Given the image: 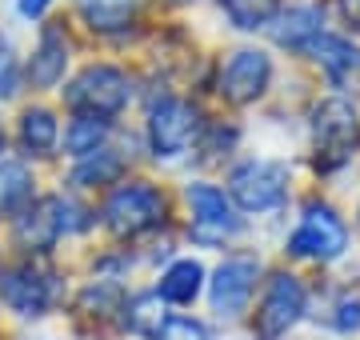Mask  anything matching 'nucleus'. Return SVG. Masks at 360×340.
I'll return each mask as SVG.
<instances>
[{"instance_id":"nucleus-15","label":"nucleus","mask_w":360,"mask_h":340,"mask_svg":"<svg viewBox=\"0 0 360 340\" xmlns=\"http://www.w3.org/2000/svg\"><path fill=\"white\" fill-rule=\"evenodd\" d=\"M144 13V0H77L80 25L104 40H120Z\"/></svg>"},{"instance_id":"nucleus-8","label":"nucleus","mask_w":360,"mask_h":340,"mask_svg":"<svg viewBox=\"0 0 360 340\" xmlns=\"http://www.w3.org/2000/svg\"><path fill=\"white\" fill-rule=\"evenodd\" d=\"M304 313H309V292H304V285H300V276L276 273L269 285H264L257 313H252V336L257 340L288 336V332L300 325Z\"/></svg>"},{"instance_id":"nucleus-21","label":"nucleus","mask_w":360,"mask_h":340,"mask_svg":"<svg viewBox=\"0 0 360 340\" xmlns=\"http://www.w3.org/2000/svg\"><path fill=\"white\" fill-rule=\"evenodd\" d=\"M37 200L32 188V172L20 160H0V216H16L20 209H28Z\"/></svg>"},{"instance_id":"nucleus-4","label":"nucleus","mask_w":360,"mask_h":340,"mask_svg":"<svg viewBox=\"0 0 360 340\" xmlns=\"http://www.w3.org/2000/svg\"><path fill=\"white\" fill-rule=\"evenodd\" d=\"M312 152H316V169L333 172L340 169L360 144V112L345 96H324L312 108Z\"/></svg>"},{"instance_id":"nucleus-13","label":"nucleus","mask_w":360,"mask_h":340,"mask_svg":"<svg viewBox=\"0 0 360 340\" xmlns=\"http://www.w3.org/2000/svg\"><path fill=\"white\" fill-rule=\"evenodd\" d=\"M321 32H324V4H288V8H276V16L269 20L272 44H281L288 53H304Z\"/></svg>"},{"instance_id":"nucleus-11","label":"nucleus","mask_w":360,"mask_h":340,"mask_svg":"<svg viewBox=\"0 0 360 340\" xmlns=\"http://www.w3.org/2000/svg\"><path fill=\"white\" fill-rule=\"evenodd\" d=\"M257 276H260V261L252 252H232L224 256L212 280H208V301H212V313L217 316H240L257 292Z\"/></svg>"},{"instance_id":"nucleus-10","label":"nucleus","mask_w":360,"mask_h":340,"mask_svg":"<svg viewBox=\"0 0 360 340\" xmlns=\"http://www.w3.org/2000/svg\"><path fill=\"white\" fill-rule=\"evenodd\" d=\"M0 301L8 304L16 316L37 320V316H44L56 304V276L44 273L32 261L8 264V268H0Z\"/></svg>"},{"instance_id":"nucleus-3","label":"nucleus","mask_w":360,"mask_h":340,"mask_svg":"<svg viewBox=\"0 0 360 340\" xmlns=\"http://www.w3.org/2000/svg\"><path fill=\"white\" fill-rule=\"evenodd\" d=\"M288 184H292V172L284 160L248 157L229 172V197L240 212L264 216V212H281L288 204Z\"/></svg>"},{"instance_id":"nucleus-30","label":"nucleus","mask_w":360,"mask_h":340,"mask_svg":"<svg viewBox=\"0 0 360 340\" xmlns=\"http://www.w3.org/2000/svg\"><path fill=\"white\" fill-rule=\"evenodd\" d=\"M180 4H184V0H180Z\"/></svg>"},{"instance_id":"nucleus-14","label":"nucleus","mask_w":360,"mask_h":340,"mask_svg":"<svg viewBox=\"0 0 360 340\" xmlns=\"http://www.w3.org/2000/svg\"><path fill=\"white\" fill-rule=\"evenodd\" d=\"M13 236L25 252H49L65 228H60V212H56V197L32 200L28 209H20L13 216Z\"/></svg>"},{"instance_id":"nucleus-27","label":"nucleus","mask_w":360,"mask_h":340,"mask_svg":"<svg viewBox=\"0 0 360 340\" xmlns=\"http://www.w3.org/2000/svg\"><path fill=\"white\" fill-rule=\"evenodd\" d=\"M52 4H56V0H13V13L20 16V20H28V25H40V20L49 16Z\"/></svg>"},{"instance_id":"nucleus-6","label":"nucleus","mask_w":360,"mask_h":340,"mask_svg":"<svg viewBox=\"0 0 360 340\" xmlns=\"http://www.w3.org/2000/svg\"><path fill=\"white\" fill-rule=\"evenodd\" d=\"M101 216H104V228L112 236L136 240V236L165 224V192L148 181H124L108 192Z\"/></svg>"},{"instance_id":"nucleus-5","label":"nucleus","mask_w":360,"mask_h":340,"mask_svg":"<svg viewBox=\"0 0 360 340\" xmlns=\"http://www.w3.org/2000/svg\"><path fill=\"white\" fill-rule=\"evenodd\" d=\"M184 200H188V240L200 244V249H224L232 236H240L245 221H240V209L232 204V197L212 181H188L184 188Z\"/></svg>"},{"instance_id":"nucleus-9","label":"nucleus","mask_w":360,"mask_h":340,"mask_svg":"<svg viewBox=\"0 0 360 340\" xmlns=\"http://www.w3.org/2000/svg\"><path fill=\"white\" fill-rule=\"evenodd\" d=\"M272 84V56L264 48H232L217 68V96L224 105L245 108L260 100Z\"/></svg>"},{"instance_id":"nucleus-7","label":"nucleus","mask_w":360,"mask_h":340,"mask_svg":"<svg viewBox=\"0 0 360 340\" xmlns=\"http://www.w3.org/2000/svg\"><path fill=\"white\" fill-rule=\"evenodd\" d=\"M345 249H348V224H345V216H340L333 204H324V200L304 204L296 228L288 233V240H284V252H288V256H296V261H316V264L340 261Z\"/></svg>"},{"instance_id":"nucleus-1","label":"nucleus","mask_w":360,"mask_h":340,"mask_svg":"<svg viewBox=\"0 0 360 340\" xmlns=\"http://www.w3.org/2000/svg\"><path fill=\"white\" fill-rule=\"evenodd\" d=\"M205 124H208L205 112L193 100H184V96H153L148 112H144V144H148L153 160L176 164L180 157H188L200 144Z\"/></svg>"},{"instance_id":"nucleus-28","label":"nucleus","mask_w":360,"mask_h":340,"mask_svg":"<svg viewBox=\"0 0 360 340\" xmlns=\"http://www.w3.org/2000/svg\"><path fill=\"white\" fill-rule=\"evenodd\" d=\"M340 4V16H345V25L352 32H360V0H336Z\"/></svg>"},{"instance_id":"nucleus-29","label":"nucleus","mask_w":360,"mask_h":340,"mask_svg":"<svg viewBox=\"0 0 360 340\" xmlns=\"http://www.w3.org/2000/svg\"><path fill=\"white\" fill-rule=\"evenodd\" d=\"M0 152H4V124H0Z\"/></svg>"},{"instance_id":"nucleus-22","label":"nucleus","mask_w":360,"mask_h":340,"mask_svg":"<svg viewBox=\"0 0 360 340\" xmlns=\"http://www.w3.org/2000/svg\"><path fill=\"white\" fill-rule=\"evenodd\" d=\"M217 4H220V13L229 16V25L240 28V32L269 28V20L281 8V0H217Z\"/></svg>"},{"instance_id":"nucleus-26","label":"nucleus","mask_w":360,"mask_h":340,"mask_svg":"<svg viewBox=\"0 0 360 340\" xmlns=\"http://www.w3.org/2000/svg\"><path fill=\"white\" fill-rule=\"evenodd\" d=\"M333 328H336V332H356V328H360V301L352 296V292H345V296L336 301Z\"/></svg>"},{"instance_id":"nucleus-12","label":"nucleus","mask_w":360,"mask_h":340,"mask_svg":"<svg viewBox=\"0 0 360 340\" xmlns=\"http://www.w3.org/2000/svg\"><path fill=\"white\" fill-rule=\"evenodd\" d=\"M68 65H72V40H68V28L65 25H40L37 32V44L25 60V80L32 84L37 92H49L65 80Z\"/></svg>"},{"instance_id":"nucleus-2","label":"nucleus","mask_w":360,"mask_h":340,"mask_svg":"<svg viewBox=\"0 0 360 340\" xmlns=\"http://www.w3.org/2000/svg\"><path fill=\"white\" fill-rule=\"evenodd\" d=\"M65 105L72 112H89V117H104V120H116L124 108L132 105V77L124 72L120 65H84L77 77L68 80V89L60 92Z\"/></svg>"},{"instance_id":"nucleus-16","label":"nucleus","mask_w":360,"mask_h":340,"mask_svg":"<svg viewBox=\"0 0 360 340\" xmlns=\"http://www.w3.org/2000/svg\"><path fill=\"white\" fill-rule=\"evenodd\" d=\"M304 53L321 65V72L333 80L336 89H348V84H356L360 80V48L352 44V40L333 37V32H321Z\"/></svg>"},{"instance_id":"nucleus-17","label":"nucleus","mask_w":360,"mask_h":340,"mask_svg":"<svg viewBox=\"0 0 360 340\" xmlns=\"http://www.w3.org/2000/svg\"><path fill=\"white\" fill-rule=\"evenodd\" d=\"M16 140H20V148H25L28 157H52L56 144H60V120H56V112L44 105L25 108L20 120H16Z\"/></svg>"},{"instance_id":"nucleus-18","label":"nucleus","mask_w":360,"mask_h":340,"mask_svg":"<svg viewBox=\"0 0 360 340\" xmlns=\"http://www.w3.org/2000/svg\"><path fill=\"white\" fill-rule=\"evenodd\" d=\"M156 292H160V301L168 304H193L200 292H205V264L193 261V256H184V261H172L160 273L156 280Z\"/></svg>"},{"instance_id":"nucleus-23","label":"nucleus","mask_w":360,"mask_h":340,"mask_svg":"<svg viewBox=\"0 0 360 340\" xmlns=\"http://www.w3.org/2000/svg\"><path fill=\"white\" fill-rule=\"evenodd\" d=\"M124 325L141 336H156V328L165 325V308H160V292H141L132 296L124 308Z\"/></svg>"},{"instance_id":"nucleus-20","label":"nucleus","mask_w":360,"mask_h":340,"mask_svg":"<svg viewBox=\"0 0 360 340\" xmlns=\"http://www.w3.org/2000/svg\"><path fill=\"white\" fill-rule=\"evenodd\" d=\"M120 172H124V157L116 152L112 144H104L89 157H80L72 164V176L68 181L77 188H108V184H120Z\"/></svg>"},{"instance_id":"nucleus-24","label":"nucleus","mask_w":360,"mask_h":340,"mask_svg":"<svg viewBox=\"0 0 360 340\" xmlns=\"http://www.w3.org/2000/svg\"><path fill=\"white\" fill-rule=\"evenodd\" d=\"M25 84V65L16 56V44L0 32V100H13Z\"/></svg>"},{"instance_id":"nucleus-19","label":"nucleus","mask_w":360,"mask_h":340,"mask_svg":"<svg viewBox=\"0 0 360 340\" xmlns=\"http://www.w3.org/2000/svg\"><path fill=\"white\" fill-rule=\"evenodd\" d=\"M60 140H65L68 157L80 160V157H89V152H96V148H104V144L112 140V120L89 117V112H72V120L60 132Z\"/></svg>"},{"instance_id":"nucleus-25","label":"nucleus","mask_w":360,"mask_h":340,"mask_svg":"<svg viewBox=\"0 0 360 340\" xmlns=\"http://www.w3.org/2000/svg\"><path fill=\"white\" fill-rule=\"evenodd\" d=\"M153 340H212V336H208L205 320H196V316H165V325L156 328Z\"/></svg>"}]
</instances>
